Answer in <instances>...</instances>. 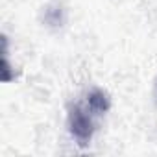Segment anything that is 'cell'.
Wrapping results in <instances>:
<instances>
[{
  "label": "cell",
  "instance_id": "cell-1",
  "mask_svg": "<svg viewBox=\"0 0 157 157\" xmlns=\"http://www.w3.org/2000/svg\"><path fill=\"white\" fill-rule=\"evenodd\" d=\"M96 117H100L85 100L68 109V129L80 146H87L96 129Z\"/></svg>",
  "mask_w": 157,
  "mask_h": 157
},
{
  "label": "cell",
  "instance_id": "cell-2",
  "mask_svg": "<svg viewBox=\"0 0 157 157\" xmlns=\"http://www.w3.org/2000/svg\"><path fill=\"white\" fill-rule=\"evenodd\" d=\"M85 100L89 102V105H91L98 115H104V113H107V109H109V98H107V94L102 93V91H93V93H89Z\"/></svg>",
  "mask_w": 157,
  "mask_h": 157
}]
</instances>
